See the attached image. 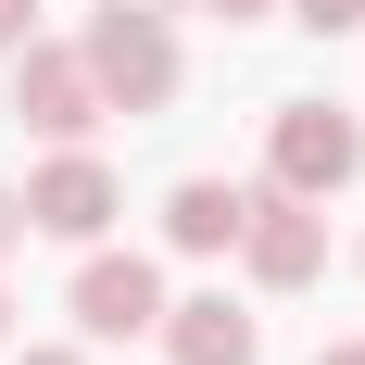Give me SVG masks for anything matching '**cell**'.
<instances>
[{
    "instance_id": "1",
    "label": "cell",
    "mask_w": 365,
    "mask_h": 365,
    "mask_svg": "<svg viewBox=\"0 0 365 365\" xmlns=\"http://www.w3.org/2000/svg\"><path fill=\"white\" fill-rule=\"evenodd\" d=\"M76 51H88L101 113H164V101H177V76H189V63H177V26H164L151 0H101Z\"/></svg>"
},
{
    "instance_id": "2",
    "label": "cell",
    "mask_w": 365,
    "mask_h": 365,
    "mask_svg": "<svg viewBox=\"0 0 365 365\" xmlns=\"http://www.w3.org/2000/svg\"><path fill=\"white\" fill-rule=\"evenodd\" d=\"M365 177V126L340 101H277L264 126V189H302V202H328V189Z\"/></svg>"
},
{
    "instance_id": "3",
    "label": "cell",
    "mask_w": 365,
    "mask_h": 365,
    "mask_svg": "<svg viewBox=\"0 0 365 365\" xmlns=\"http://www.w3.org/2000/svg\"><path fill=\"white\" fill-rule=\"evenodd\" d=\"M113 215H126L113 164H101L88 139H51V164L26 177V227H38V240H76V252H88V240H101Z\"/></svg>"
},
{
    "instance_id": "4",
    "label": "cell",
    "mask_w": 365,
    "mask_h": 365,
    "mask_svg": "<svg viewBox=\"0 0 365 365\" xmlns=\"http://www.w3.org/2000/svg\"><path fill=\"white\" fill-rule=\"evenodd\" d=\"M240 264H252V290H315V277H328V202H302V189H252Z\"/></svg>"
},
{
    "instance_id": "5",
    "label": "cell",
    "mask_w": 365,
    "mask_h": 365,
    "mask_svg": "<svg viewBox=\"0 0 365 365\" xmlns=\"http://www.w3.org/2000/svg\"><path fill=\"white\" fill-rule=\"evenodd\" d=\"M13 126H26V139H88V126H101L88 51H51V38H26V51H13Z\"/></svg>"
},
{
    "instance_id": "6",
    "label": "cell",
    "mask_w": 365,
    "mask_h": 365,
    "mask_svg": "<svg viewBox=\"0 0 365 365\" xmlns=\"http://www.w3.org/2000/svg\"><path fill=\"white\" fill-rule=\"evenodd\" d=\"M76 328H88V340H151V328H164V264L88 240V264H76Z\"/></svg>"
},
{
    "instance_id": "7",
    "label": "cell",
    "mask_w": 365,
    "mask_h": 365,
    "mask_svg": "<svg viewBox=\"0 0 365 365\" xmlns=\"http://www.w3.org/2000/svg\"><path fill=\"white\" fill-rule=\"evenodd\" d=\"M164 365H252L264 353V315H240L227 290H189V302H164Z\"/></svg>"
},
{
    "instance_id": "8",
    "label": "cell",
    "mask_w": 365,
    "mask_h": 365,
    "mask_svg": "<svg viewBox=\"0 0 365 365\" xmlns=\"http://www.w3.org/2000/svg\"><path fill=\"white\" fill-rule=\"evenodd\" d=\"M240 227H252V189H227V177H177L164 189V240L177 252H240Z\"/></svg>"
},
{
    "instance_id": "9",
    "label": "cell",
    "mask_w": 365,
    "mask_h": 365,
    "mask_svg": "<svg viewBox=\"0 0 365 365\" xmlns=\"http://www.w3.org/2000/svg\"><path fill=\"white\" fill-rule=\"evenodd\" d=\"M277 13H290V26H315V38H353V26H365V0H277Z\"/></svg>"
},
{
    "instance_id": "10",
    "label": "cell",
    "mask_w": 365,
    "mask_h": 365,
    "mask_svg": "<svg viewBox=\"0 0 365 365\" xmlns=\"http://www.w3.org/2000/svg\"><path fill=\"white\" fill-rule=\"evenodd\" d=\"M26 38H38V0H0V63H13Z\"/></svg>"
},
{
    "instance_id": "11",
    "label": "cell",
    "mask_w": 365,
    "mask_h": 365,
    "mask_svg": "<svg viewBox=\"0 0 365 365\" xmlns=\"http://www.w3.org/2000/svg\"><path fill=\"white\" fill-rule=\"evenodd\" d=\"M38 227H26V189H0V252H26Z\"/></svg>"
},
{
    "instance_id": "12",
    "label": "cell",
    "mask_w": 365,
    "mask_h": 365,
    "mask_svg": "<svg viewBox=\"0 0 365 365\" xmlns=\"http://www.w3.org/2000/svg\"><path fill=\"white\" fill-rule=\"evenodd\" d=\"M189 13H215V26H264L277 0H189Z\"/></svg>"
},
{
    "instance_id": "13",
    "label": "cell",
    "mask_w": 365,
    "mask_h": 365,
    "mask_svg": "<svg viewBox=\"0 0 365 365\" xmlns=\"http://www.w3.org/2000/svg\"><path fill=\"white\" fill-rule=\"evenodd\" d=\"M13 365H88V353H63V340H26V353H13Z\"/></svg>"
},
{
    "instance_id": "14",
    "label": "cell",
    "mask_w": 365,
    "mask_h": 365,
    "mask_svg": "<svg viewBox=\"0 0 365 365\" xmlns=\"http://www.w3.org/2000/svg\"><path fill=\"white\" fill-rule=\"evenodd\" d=\"M315 365H365V340H328V353H315Z\"/></svg>"
},
{
    "instance_id": "15",
    "label": "cell",
    "mask_w": 365,
    "mask_h": 365,
    "mask_svg": "<svg viewBox=\"0 0 365 365\" xmlns=\"http://www.w3.org/2000/svg\"><path fill=\"white\" fill-rule=\"evenodd\" d=\"M0 353H13V290H0Z\"/></svg>"
}]
</instances>
